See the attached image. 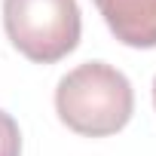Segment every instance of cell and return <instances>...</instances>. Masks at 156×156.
<instances>
[{"label": "cell", "mask_w": 156, "mask_h": 156, "mask_svg": "<svg viewBox=\"0 0 156 156\" xmlns=\"http://www.w3.org/2000/svg\"><path fill=\"white\" fill-rule=\"evenodd\" d=\"M55 110L76 135L104 138L132 119L135 92L122 70L104 61H86L61 76L55 89Z\"/></svg>", "instance_id": "1"}, {"label": "cell", "mask_w": 156, "mask_h": 156, "mask_svg": "<svg viewBox=\"0 0 156 156\" xmlns=\"http://www.w3.org/2000/svg\"><path fill=\"white\" fill-rule=\"evenodd\" d=\"M3 25L12 46L37 64L73 52L83 28L76 0H3Z\"/></svg>", "instance_id": "2"}, {"label": "cell", "mask_w": 156, "mask_h": 156, "mask_svg": "<svg viewBox=\"0 0 156 156\" xmlns=\"http://www.w3.org/2000/svg\"><path fill=\"white\" fill-rule=\"evenodd\" d=\"M113 37L135 49L156 46V0H95Z\"/></svg>", "instance_id": "3"}, {"label": "cell", "mask_w": 156, "mask_h": 156, "mask_svg": "<svg viewBox=\"0 0 156 156\" xmlns=\"http://www.w3.org/2000/svg\"><path fill=\"white\" fill-rule=\"evenodd\" d=\"M0 156H22V132L19 122L0 110Z\"/></svg>", "instance_id": "4"}, {"label": "cell", "mask_w": 156, "mask_h": 156, "mask_svg": "<svg viewBox=\"0 0 156 156\" xmlns=\"http://www.w3.org/2000/svg\"><path fill=\"white\" fill-rule=\"evenodd\" d=\"M153 101H156V80H153Z\"/></svg>", "instance_id": "5"}]
</instances>
